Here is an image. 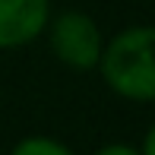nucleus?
<instances>
[{
  "instance_id": "nucleus-2",
  "label": "nucleus",
  "mask_w": 155,
  "mask_h": 155,
  "mask_svg": "<svg viewBox=\"0 0 155 155\" xmlns=\"http://www.w3.org/2000/svg\"><path fill=\"white\" fill-rule=\"evenodd\" d=\"M45 38H48V48H51L54 57H57L63 67L79 70V73L95 70L101 45H104L101 25L82 10L51 13V19H48V25H45Z\"/></svg>"
},
{
  "instance_id": "nucleus-1",
  "label": "nucleus",
  "mask_w": 155,
  "mask_h": 155,
  "mask_svg": "<svg viewBox=\"0 0 155 155\" xmlns=\"http://www.w3.org/2000/svg\"><path fill=\"white\" fill-rule=\"evenodd\" d=\"M95 70L117 98L149 104L155 98V32L152 25H127L101 45Z\"/></svg>"
},
{
  "instance_id": "nucleus-5",
  "label": "nucleus",
  "mask_w": 155,
  "mask_h": 155,
  "mask_svg": "<svg viewBox=\"0 0 155 155\" xmlns=\"http://www.w3.org/2000/svg\"><path fill=\"white\" fill-rule=\"evenodd\" d=\"M98 155H136V149H133V146H101V149H98Z\"/></svg>"
},
{
  "instance_id": "nucleus-4",
  "label": "nucleus",
  "mask_w": 155,
  "mask_h": 155,
  "mask_svg": "<svg viewBox=\"0 0 155 155\" xmlns=\"http://www.w3.org/2000/svg\"><path fill=\"white\" fill-rule=\"evenodd\" d=\"M13 155H70V146L54 136L35 133V136H22L13 146Z\"/></svg>"
},
{
  "instance_id": "nucleus-3",
  "label": "nucleus",
  "mask_w": 155,
  "mask_h": 155,
  "mask_svg": "<svg viewBox=\"0 0 155 155\" xmlns=\"http://www.w3.org/2000/svg\"><path fill=\"white\" fill-rule=\"evenodd\" d=\"M51 13V0H0V51L38 41Z\"/></svg>"
}]
</instances>
